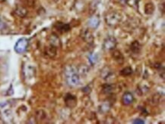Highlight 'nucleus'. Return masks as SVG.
<instances>
[{
    "instance_id": "1",
    "label": "nucleus",
    "mask_w": 165,
    "mask_h": 124,
    "mask_svg": "<svg viewBox=\"0 0 165 124\" xmlns=\"http://www.w3.org/2000/svg\"><path fill=\"white\" fill-rule=\"evenodd\" d=\"M65 77L67 83L70 86H76L79 84L80 77L77 68L73 66H68L65 70Z\"/></svg>"
},
{
    "instance_id": "2",
    "label": "nucleus",
    "mask_w": 165,
    "mask_h": 124,
    "mask_svg": "<svg viewBox=\"0 0 165 124\" xmlns=\"http://www.w3.org/2000/svg\"><path fill=\"white\" fill-rule=\"evenodd\" d=\"M122 16L116 12H111L107 14L105 17V21L110 27H115L121 22Z\"/></svg>"
},
{
    "instance_id": "3",
    "label": "nucleus",
    "mask_w": 165,
    "mask_h": 124,
    "mask_svg": "<svg viewBox=\"0 0 165 124\" xmlns=\"http://www.w3.org/2000/svg\"><path fill=\"white\" fill-rule=\"evenodd\" d=\"M117 42L113 36H107L104 39L103 43V49L106 52L113 51L116 49Z\"/></svg>"
},
{
    "instance_id": "4",
    "label": "nucleus",
    "mask_w": 165,
    "mask_h": 124,
    "mask_svg": "<svg viewBox=\"0 0 165 124\" xmlns=\"http://www.w3.org/2000/svg\"><path fill=\"white\" fill-rule=\"evenodd\" d=\"M28 46V40L25 38H22L18 39L15 46V51L17 53L22 54L26 51Z\"/></svg>"
},
{
    "instance_id": "5",
    "label": "nucleus",
    "mask_w": 165,
    "mask_h": 124,
    "mask_svg": "<svg viewBox=\"0 0 165 124\" xmlns=\"http://www.w3.org/2000/svg\"><path fill=\"white\" fill-rule=\"evenodd\" d=\"M64 101H65V104L67 107L70 108H73L76 106L77 104V98L75 95H72L70 93H67L64 97Z\"/></svg>"
},
{
    "instance_id": "6",
    "label": "nucleus",
    "mask_w": 165,
    "mask_h": 124,
    "mask_svg": "<svg viewBox=\"0 0 165 124\" xmlns=\"http://www.w3.org/2000/svg\"><path fill=\"white\" fill-rule=\"evenodd\" d=\"M134 101V96L132 93L129 92H126L122 96V102L125 105H129L132 104Z\"/></svg>"
},
{
    "instance_id": "7",
    "label": "nucleus",
    "mask_w": 165,
    "mask_h": 124,
    "mask_svg": "<svg viewBox=\"0 0 165 124\" xmlns=\"http://www.w3.org/2000/svg\"><path fill=\"white\" fill-rule=\"evenodd\" d=\"M81 36L83 40L86 42H92L94 40V37L92 36V33L88 30L84 29L81 32Z\"/></svg>"
},
{
    "instance_id": "8",
    "label": "nucleus",
    "mask_w": 165,
    "mask_h": 124,
    "mask_svg": "<svg viewBox=\"0 0 165 124\" xmlns=\"http://www.w3.org/2000/svg\"><path fill=\"white\" fill-rule=\"evenodd\" d=\"M112 57H113V59L117 62V63H119L120 64H123V62H124V57H123V54H122L119 50H116V49L113 50Z\"/></svg>"
},
{
    "instance_id": "9",
    "label": "nucleus",
    "mask_w": 165,
    "mask_h": 124,
    "mask_svg": "<svg viewBox=\"0 0 165 124\" xmlns=\"http://www.w3.org/2000/svg\"><path fill=\"white\" fill-rule=\"evenodd\" d=\"M55 27L57 28V30L60 33H66L69 32L71 30V27L68 24H63V23H57L55 25Z\"/></svg>"
},
{
    "instance_id": "10",
    "label": "nucleus",
    "mask_w": 165,
    "mask_h": 124,
    "mask_svg": "<svg viewBox=\"0 0 165 124\" xmlns=\"http://www.w3.org/2000/svg\"><path fill=\"white\" fill-rule=\"evenodd\" d=\"M99 24H100V19L96 15L91 17L88 20V26L91 28H97Z\"/></svg>"
},
{
    "instance_id": "11",
    "label": "nucleus",
    "mask_w": 165,
    "mask_h": 124,
    "mask_svg": "<svg viewBox=\"0 0 165 124\" xmlns=\"http://www.w3.org/2000/svg\"><path fill=\"white\" fill-rule=\"evenodd\" d=\"M45 53L49 58H53L57 55V47L54 46L49 45V46L46 48Z\"/></svg>"
},
{
    "instance_id": "12",
    "label": "nucleus",
    "mask_w": 165,
    "mask_h": 124,
    "mask_svg": "<svg viewBox=\"0 0 165 124\" xmlns=\"http://www.w3.org/2000/svg\"><path fill=\"white\" fill-rule=\"evenodd\" d=\"M116 89L114 84H104L102 86V92L104 94H111Z\"/></svg>"
},
{
    "instance_id": "13",
    "label": "nucleus",
    "mask_w": 165,
    "mask_h": 124,
    "mask_svg": "<svg viewBox=\"0 0 165 124\" xmlns=\"http://www.w3.org/2000/svg\"><path fill=\"white\" fill-rule=\"evenodd\" d=\"M130 50L134 54H139L141 51V45L138 41H134L130 46Z\"/></svg>"
},
{
    "instance_id": "14",
    "label": "nucleus",
    "mask_w": 165,
    "mask_h": 124,
    "mask_svg": "<svg viewBox=\"0 0 165 124\" xmlns=\"http://www.w3.org/2000/svg\"><path fill=\"white\" fill-rule=\"evenodd\" d=\"M15 13L18 16V17H24L28 14V10H27L25 8L22 7V6H18V7H17V9H15Z\"/></svg>"
},
{
    "instance_id": "15",
    "label": "nucleus",
    "mask_w": 165,
    "mask_h": 124,
    "mask_svg": "<svg viewBox=\"0 0 165 124\" xmlns=\"http://www.w3.org/2000/svg\"><path fill=\"white\" fill-rule=\"evenodd\" d=\"M49 43H50V45L54 46H56L57 48L59 46V44H60V39H59V38L57 37V35H54V34L51 35L50 37H49Z\"/></svg>"
},
{
    "instance_id": "16",
    "label": "nucleus",
    "mask_w": 165,
    "mask_h": 124,
    "mask_svg": "<svg viewBox=\"0 0 165 124\" xmlns=\"http://www.w3.org/2000/svg\"><path fill=\"white\" fill-rule=\"evenodd\" d=\"M155 11V6L152 3H148L145 6V12L146 15H152Z\"/></svg>"
},
{
    "instance_id": "17",
    "label": "nucleus",
    "mask_w": 165,
    "mask_h": 124,
    "mask_svg": "<svg viewBox=\"0 0 165 124\" xmlns=\"http://www.w3.org/2000/svg\"><path fill=\"white\" fill-rule=\"evenodd\" d=\"M78 74H81V75H86V74L88 73L89 68H88V67L86 65L82 64L81 66H79L77 69Z\"/></svg>"
},
{
    "instance_id": "18",
    "label": "nucleus",
    "mask_w": 165,
    "mask_h": 124,
    "mask_svg": "<svg viewBox=\"0 0 165 124\" xmlns=\"http://www.w3.org/2000/svg\"><path fill=\"white\" fill-rule=\"evenodd\" d=\"M132 74V69L131 67H126L123 68L121 71H120V74L123 77H128V76L131 75Z\"/></svg>"
},
{
    "instance_id": "19",
    "label": "nucleus",
    "mask_w": 165,
    "mask_h": 124,
    "mask_svg": "<svg viewBox=\"0 0 165 124\" xmlns=\"http://www.w3.org/2000/svg\"><path fill=\"white\" fill-rule=\"evenodd\" d=\"M46 116V114L45 111H44L43 110L37 111L36 112V114H35V117H36L37 120H43L44 119H45Z\"/></svg>"
},
{
    "instance_id": "20",
    "label": "nucleus",
    "mask_w": 165,
    "mask_h": 124,
    "mask_svg": "<svg viewBox=\"0 0 165 124\" xmlns=\"http://www.w3.org/2000/svg\"><path fill=\"white\" fill-rule=\"evenodd\" d=\"M89 59H90V62L92 64H94L97 61V58H96V55H91L90 56H89Z\"/></svg>"
},
{
    "instance_id": "21",
    "label": "nucleus",
    "mask_w": 165,
    "mask_h": 124,
    "mask_svg": "<svg viewBox=\"0 0 165 124\" xmlns=\"http://www.w3.org/2000/svg\"><path fill=\"white\" fill-rule=\"evenodd\" d=\"M82 92H84V93H91V88H90V87H88V86L84 87V88L82 89Z\"/></svg>"
},
{
    "instance_id": "22",
    "label": "nucleus",
    "mask_w": 165,
    "mask_h": 124,
    "mask_svg": "<svg viewBox=\"0 0 165 124\" xmlns=\"http://www.w3.org/2000/svg\"><path fill=\"white\" fill-rule=\"evenodd\" d=\"M133 123H141V124H142V123H145V122H144L142 120H141V119H136V120H134Z\"/></svg>"
},
{
    "instance_id": "23",
    "label": "nucleus",
    "mask_w": 165,
    "mask_h": 124,
    "mask_svg": "<svg viewBox=\"0 0 165 124\" xmlns=\"http://www.w3.org/2000/svg\"><path fill=\"white\" fill-rule=\"evenodd\" d=\"M2 20H0V26H2Z\"/></svg>"
}]
</instances>
